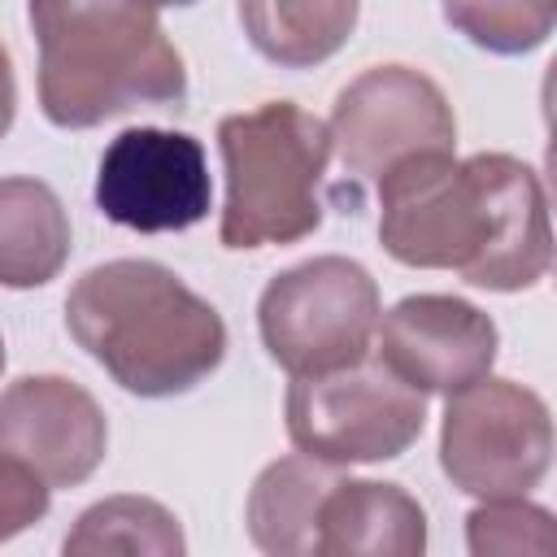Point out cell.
<instances>
[{"label": "cell", "instance_id": "cell-1", "mask_svg": "<svg viewBox=\"0 0 557 557\" xmlns=\"http://www.w3.org/2000/svg\"><path fill=\"white\" fill-rule=\"evenodd\" d=\"M379 239L413 270H457L483 292H527L553 265L540 174L509 152H413L379 174Z\"/></svg>", "mask_w": 557, "mask_h": 557}, {"label": "cell", "instance_id": "cell-2", "mask_svg": "<svg viewBox=\"0 0 557 557\" xmlns=\"http://www.w3.org/2000/svg\"><path fill=\"white\" fill-rule=\"evenodd\" d=\"M74 344L104 374L144 400L200 387L226 357L222 313L161 261L91 265L65 296Z\"/></svg>", "mask_w": 557, "mask_h": 557}, {"label": "cell", "instance_id": "cell-3", "mask_svg": "<svg viewBox=\"0 0 557 557\" xmlns=\"http://www.w3.org/2000/svg\"><path fill=\"white\" fill-rule=\"evenodd\" d=\"M39 44V109L61 131H87L135 109L187 100V65L157 9L139 0H26Z\"/></svg>", "mask_w": 557, "mask_h": 557}, {"label": "cell", "instance_id": "cell-4", "mask_svg": "<svg viewBox=\"0 0 557 557\" xmlns=\"http://www.w3.org/2000/svg\"><path fill=\"white\" fill-rule=\"evenodd\" d=\"M226 170V205L218 222L222 248L296 244L322 226V174L331 131L292 100H265L218 122Z\"/></svg>", "mask_w": 557, "mask_h": 557}, {"label": "cell", "instance_id": "cell-5", "mask_svg": "<svg viewBox=\"0 0 557 557\" xmlns=\"http://www.w3.org/2000/svg\"><path fill=\"white\" fill-rule=\"evenodd\" d=\"M379 283L348 257H313L274 274L257 300V331L292 379L361 361L379 331Z\"/></svg>", "mask_w": 557, "mask_h": 557}, {"label": "cell", "instance_id": "cell-6", "mask_svg": "<svg viewBox=\"0 0 557 557\" xmlns=\"http://www.w3.org/2000/svg\"><path fill=\"white\" fill-rule=\"evenodd\" d=\"M287 440L326 466L392 461L426 426V392L409 387L379 352L287 387Z\"/></svg>", "mask_w": 557, "mask_h": 557}, {"label": "cell", "instance_id": "cell-7", "mask_svg": "<svg viewBox=\"0 0 557 557\" xmlns=\"http://www.w3.org/2000/svg\"><path fill=\"white\" fill-rule=\"evenodd\" d=\"M553 461V418L540 392L483 374L444 405L440 466L457 492L479 500L527 496Z\"/></svg>", "mask_w": 557, "mask_h": 557}, {"label": "cell", "instance_id": "cell-8", "mask_svg": "<svg viewBox=\"0 0 557 557\" xmlns=\"http://www.w3.org/2000/svg\"><path fill=\"white\" fill-rule=\"evenodd\" d=\"M331 152L357 178H379L413 152H453L457 117L435 78L413 65H370L331 109Z\"/></svg>", "mask_w": 557, "mask_h": 557}, {"label": "cell", "instance_id": "cell-9", "mask_svg": "<svg viewBox=\"0 0 557 557\" xmlns=\"http://www.w3.org/2000/svg\"><path fill=\"white\" fill-rule=\"evenodd\" d=\"M209 161L200 139H191L187 131L131 126L100 157L96 209L126 231H187L209 218Z\"/></svg>", "mask_w": 557, "mask_h": 557}, {"label": "cell", "instance_id": "cell-10", "mask_svg": "<svg viewBox=\"0 0 557 557\" xmlns=\"http://www.w3.org/2000/svg\"><path fill=\"white\" fill-rule=\"evenodd\" d=\"M109 448L96 396L61 374H26L0 392V453L30 466L48 487L87 483Z\"/></svg>", "mask_w": 557, "mask_h": 557}, {"label": "cell", "instance_id": "cell-11", "mask_svg": "<svg viewBox=\"0 0 557 557\" xmlns=\"http://www.w3.org/2000/svg\"><path fill=\"white\" fill-rule=\"evenodd\" d=\"M379 357L418 392L453 396L496 366V322L461 296H405L379 313Z\"/></svg>", "mask_w": 557, "mask_h": 557}, {"label": "cell", "instance_id": "cell-12", "mask_svg": "<svg viewBox=\"0 0 557 557\" xmlns=\"http://www.w3.org/2000/svg\"><path fill=\"white\" fill-rule=\"evenodd\" d=\"M426 513L400 483L335 479L318 509L313 553L322 557H418Z\"/></svg>", "mask_w": 557, "mask_h": 557}, {"label": "cell", "instance_id": "cell-13", "mask_svg": "<svg viewBox=\"0 0 557 557\" xmlns=\"http://www.w3.org/2000/svg\"><path fill=\"white\" fill-rule=\"evenodd\" d=\"M70 261V213L61 196L26 174L0 178V287H44Z\"/></svg>", "mask_w": 557, "mask_h": 557}, {"label": "cell", "instance_id": "cell-14", "mask_svg": "<svg viewBox=\"0 0 557 557\" xmlns=\"http://www.w3.org/2000/svg\"><path fill=\"white\" fill-rule=\"evenodd\" d=\"M335 479V466L305 453L270 461L248 492V540L274 557H309L318 535V509Z\"/></svg>", "mask_w": 557, "mask_h": 557}, {"label": "cell", "instance_id": "cell-15", "mask_svg": "<svg viewBox=\"0 0 557 557\" xmlns=\"http://www.w3.org/2000/svg\"><path fill=\"white\" fill-rule=\"evenodd\" d=\"M357 17L361 0H239L248 44L283 70L331 61L352 39Z\"/></svg>", "mask_w": 557, "mask_h": 557}, {"label": "cell", "instance_id": "cell-16", "mask_svg": "<svg viewBox=\"0 0 557 557\" xmlns=\"http://www.w3.org/2000/svg\"><path fill=\"white\" fill-rule=\"evenodd\" d=\"M65 553H122V557H183L187 540L178 518L152 496H109L78 513Z\"/></svg>", "mask_w": 557, "mask_h": 557}, {"label": "cell", "instance_id": "cell-17", "mask_svg": "<svg viewBox=\"0 0 557 557\" xmlns=\"http://www.w3.org/2000/svg\"><path fill=\"white\" fill-rule=\"evenodd\" d=\"M440 9L457 35L496 57L535 52L557 22V0H440Z\"/></svg>", "mask_w": 557, "mask_h": 557}, {"label": "cell", "instance_id": "cell-18", "mask_svg": "<svg viewBox=\"0 0 557 557\" xmlns=\"http://www.w3.org/2000/svg\"><path fill=\"white\" fill-rule=\"evenodd\" d=\"M466 540L470 553L479 557H518V553H535L548 557L557 548V531H553V513L540 505H527L522 496H500V500H483L470 518H466Z\"/></svg>", "mask_w": 557, "mask_h": 557}, {"label": "cell", "instance_id": "cell-19", "mask_svg": "<svg viewBox=\"0 0 557 557\" xmlns=\"http://www.w3.org/2000/svg\"><path fill=\"white\" fill-rule=\"evenodd\" d=\"M48 500H52V487L30 466L0 453V544L35 527L48 513Z\"/></svg>", "mask_w": 557, "mask_h": 557}, {"label": "cell", "instance_id": "cell-20", "mask_svg": "<svg viewBox=\"0 0 557 557\" xmlns=\"http://www.w3.org/2000/svg\"><path fill=\"white\" fill-rule=\"evenodd\" d=\"M17 117V78H13V61H9V48L0 44V139L9 135Z\"/></svg>", "mask_w": 557, "mask_h": 557}, {"label": "cell", "instance_id": "cell-21", "mask_svg": "<svg viewBox=\"0 0 557 557\" xmlns=\"http://www.w3.org/2000/svg\"><path fill=\"white\" fill-rule=\"evenodd\" d=\"M144 9H187V4H196V0H139Z\"/></svg>", "mask_w": 557, "mask_h": 557}, {"label": "cell", "instance_id": "cell-22", "mask_svg": "<svg viewBox=\"0 0 557 557\" xmlns=\"http://www.w3.org/2000/svg\"><path fill=\"white\" fill-rule=\"evenodd\" d=\"M0 370H4V339H0Z\"/></svg>", "mask_w": 557, "mask_h": 557}]
</instances>
